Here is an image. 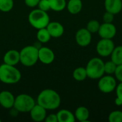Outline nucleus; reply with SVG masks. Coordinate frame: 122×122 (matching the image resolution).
Returning a JSON list of instances; mask_svg holds the SVG:
<instances>
[{
  "mask_svg": "<svg viewBox=\"0 0 122 122\" xmlns=\"http://www.w3.org/2000/svg\"><path fill=\"white\" fill-rule=\"evenodd\" d=\"M100 25H101V24L99 23V21H97L96 19H92V20H90L87 23L86 28L92 34H95V33L98 32L99 29L100 27Z\"/></svg>",
  "mask_w": 122,
  "mask_h": 122,
  "instance_id": "nucleus-24",
  "label": "nucleus"
},
{
  "mask_svg": "<svg viewBox=\"0 0 122 122\" xmlns=\"http://www.w3.org/2000/svg\"><path fill=\"white\" fill-rule=\"evenodd\" d=\"M28 19L31 26L36 29L46 28L50 22V19L46 11L39 9L32 10L29 14Z\"/></svg>",
  "mask_w": 122,
  "mask_h": 122,
  "instance_id": "nucleus-4",
  "label": "nucleus"
},
{
  "mask_svg": "<svg viewBox=\"0 0 122 122\" xmlns=\"http://www.w3.org/2000/svg\"><path fill=\"white\" fill-rule=\"evenodd\" d=\"M37 104L46 110H54L61 104V97L54 90L46 89L41 91L37 97Z\"/></svg>",
  "mask_w": 122,
  "mask_h": 122,
  "instance_id": "nucleus-1",
  "label": "nucleus"
},
{
  "mask_svg": "<svg viewBox=\"0 0 122 122\" xmlns=\"http://www.w3.org/2000/svg\"><path fill=\"white\" fill-rule=\"evenodd\" d=\"M35 104L36 103L33 97L26 94H21L15 97L13 108L18 112L29 113Z\"/></svg>",
  "mask_w": 122,
  "mask_h": 122,
  "instance_id": "nucleus-6",
  "label": "nucleus"
},
{
  "mask_svg": "<svg viewBox=\"0 0 122 122\" xmlns=\"http://www.w3.org/2000/svg\"><path fill=\"white\" fill-rule=\"evenodd\" d=\"M44 121L46 122H58L57 116L56 114H49V116L46 117Z\"/></svg>",
  "mask_w": 122,
  "mask_h": 122,
  "instance_id": "nucleus-32",
  "label": "nucleus"
},
{
  "mask_svg": "<svg viewBox=\"0 0 122 122\" xmlns=\"http://www.w3.org/2000/svg\"><path fill=\"white\" fill-rule=\"evenodd\" d=\"M117 79L112 75L106 74L99 79L98 89L100 92L104 94H109L114 92L117 87Z\"/></svg>",
  "mask_w": 122,
  "mask_h": 122,
  "instance_id": "nucleus-7",
  "label": "nucleus"
},
{
  "mask_svg": "<svg viewBox=\"0 0 122 122\" xmlns=\"http://www.w3.org/2000/svg\"><path fill=\"white\" fill-rule=\"evenodd\" d=\"M114 103H115V104H116L117 106H118V107H121V106H122V99H120L119 98H118V97H116V99H115V100H114Z\"/></svg>",
  "mask_w": 122,
  "mask_h": 122,
  "instance_id": "nucleus-34",
  "label": "nucleus"
},
{
  "mask_svg": "<svg viewBox=\"0 0 122 122\" xmlns=\"http://www.w3.org/2000/svg\"><path fill=\"white\" fill-rule=\"evenodd\" d=\"M75 39L76 44L79 46L82 47L87 46L92 42V33L89 31L86 28H81L76 31Z\"/></svg>",
  "mask_w": 122,
  "mask_h": 122,
  "instance_id": "nucleus-10",
  "label": "nucleus"
},
{
  "mask_svg": "<svg viewBox=\"0 0 122 122\" xmlns=\"http://www.w3.org/2000/svg\"><path fill=\"white\" fill-rule=\"evenodd\" d=\"M115 91H116L117 97L119 98L120 99L122 100V82H119L117 85V87L115 89Z\"/></svg>",
  "mask_w": 122,
  "mask_h": 122,
  "instance_id": "nucleus-31",
  "label": "nucleus"
},
{
  "mask_svg": "<svg viewBox=\"0 0 122 122\" xmlns=\"http://www.w3.org/2000/svg\"><path fill=\"white\" fill-rule=\"evenodd\" d=\"M40 0H24L26 6L29 7H35L38 5Z\"/></svg>",
  "mask_w": 122,
  "mask_h": 122,
  "instance_id": "nucleus-33",
  "label": "nucleus"
},
{
  "mask_svg": "<svg viewBox=\"0 0 122 122\" xmlns=\"http://www.w3.org/2000/svg\"><path fill=\"white\" fill-rule=\"evenodd\" d=\"M19 54L20 62L25 66H32L39 60V49L35 46H26L19 51Z\"/></svg>",
  "mask_w": 122,
  "mask_h": 122,
  "instance_id": "nucleus-5",
  "label": "nucleus"
},
{
  "mask_svg": "<svg viewBox=\"0 0 122 122\" xmlns=\"http://www.w3.org/2000/svg\"><path fill=\"white\" fill-rule=\"evenodd\" d=\"M89 115V111L85 107H79L74 112V117L76 120H78L81 122L88 121Z\"/></svg>",
  "mask_w": 122,
  "mask_h": 122,
  "instance_id": "nucleus-19",
  "label": "nucleus"
},
{
  "mask_svg": "<svg viewBox=\"0 0 122 122\" xmlns=\"http://www.w3.org/2000/svg\"><path fill=\"white\" fill-rule=\"evenodd\" d=\"M114 19V14H112L111 12L107 11L103 15V21L106 23H112Z\"/></svg>",
  "mask_w": 122,
  "mask_h": 122,
  "instance_id": "nucleus-30",
  "label": "nucleus"
},
{
  "mask_svg": "<svg viewBox=\"0 0 122 122\" xmlns=\"http://www.w3.org/2000/svg\"><path fill=\"white\" fill-rule=\"evenodd\" d=\"M4 62L9 65L16 66L20 62V54L19 51L11 49L8 51L4 56Z\"/></svg>",
  "mask_w": 122,
  "mask_h": 122,
  "instance_id": "nucleus-16",
  "label": "nucleus"
},
{
  "mask_svg": "<svg viewBox=\"0 0 122 122\" xmlns=\"http://www.w3.org/2000/svg\"><path fill=\"white\" fill-rule=\"evenodd\" d=\"M50 9L55 11H61L66 6V0H49Z\"/></svg>",
  "mask_w": 122,
  "mask_h": 122,
  "instance_id": "nucleus-21",
  "label": "nucleus"
},
{
  "mask_svg": "<svg viewBox=\"0 0 122 122\" xmlns=\"http://www.w3.org/2000/svg\"><path fill=\"white\" fill-rule=\"evenodd\" d=\"M111 60L117 65L122 64V45L114 47L111 54Z\"/></svg>",
  "mask_w": 122,
  "mask_h": 122,
  "instance_id": "nucleus-20",
  "label": "nucleus"
},
{
  "mask_svg": "<svg viewBox=\"0 0 122 122\" xmlns=\"http://www.w3.org/2000/svg\"><path fill=\"white\" fill-rule=\"evenodd\" d=\"M114 75L117 81L119 82H122V64L117 65Z\"/></svg>",
  "mask_w": 122,
  "mask_h": 122,
  "instance_id": "nucleus-29",
  "label": "nucleus"
},
{
  "mask_svg": "<svg viewBox=\"0 0 122 122\" xmlns=\"http://www.w3.org/2000/svg\"><path fill=\"white\" fill-rule=\"evenodd\" d=\"M117 29L116 26L113 23L104 22L101 24L98 31L99 36L102 39H112L117 34Z\"/></svg>",
  "mask_w": 122,
  "mask_h": 122,
  "instance_id": "nucleus-9",
  "label": "nucleus"
},
{
  "mask_svg": "<svg viewBox=\"0 0 122 122\" xmlns=\"http://www.w3.org/2000/svg\"></svg>",
  "mask_w": 122,
  "mask_h": 122,
  "instance_id": "nucleus-36",
  "label": "nucleus"
},
{
  "mask_svg": "<svg viewBox=\"0 0 122 122\" xmlns=\"http://www.w3.org/2000/svg\"><path fill=\"white\" fill-rule=\"evenodd\" d=\"M73 77L76 81H82L87 78V73L86 68L78 67L75 69L73 71Z\"/></svg>",
  "mask_w": 122,
  "mask_h": 122,
  "instance_id": "nucleus-23",
  "label": "nucleus"
},
{
  "mask_svg": "<svg viewBox=\"0 0 122 122\" xmlns=\"http://www.w3.org/2000/svg\"><path fill=\"white\" fill-rule=\"evenodd\" d=\"M117 65L112 60L104 62V73L109 75H113L115 72Z\"/></svg>",
  "mask_w": 122,
  "mask_h": 122,
  "instance_id": "nucleus-26",
  "label": "nucleus"
},
{
  "mask_svg": "<svg viewBox=\"0 0 122 122\" xmlns=\"http://www.w3.org/2000/svg\"><path fill=\"white\" fill-rule=\"evenodd\" d=\"M38 9L44 11H47L50 9V5H49V0H40L39 4H38Z\"/></svg>",
  "mask_w": 122,
  "mask_h": 122,
  "instance_id": "nucleus-28",
  "label": "nucleus"
},
{
  "mask_svg": "<svg viewBox=\"0 0 122 122\" xmlns=\"http://www.w3.org/2000/svg\"><path fill=\"white\" fill-rule=\"evenodd\" d=\"M104 7L107 11L116 15L122 10V0H104Z\"/></svg>",
  "mask_w": 122,
  "mask_h": 122,
  "instance_id": "nucleus-15",
  "label": "nucleus"
},
{
  "mask_svg": "<svg viewBox=\"0 0 122 122\" xmlns=\"http://www.w3.org/2000/svg\"><path fill=\"white\" fill-rule=\"evenodd\" d=\"M114 47L115 45L112 39L102 38L97 44L96 50L100 56L107 57L111 56Z\"/></svg>",
  "mask_w": 122,
  "mask_h": 122,
  "instance_id": "nucleus-8",
  "label": "nucleus"
},
{
  "mask_svg": "<svg viewBox=\"0 0 122 122\" xmlns=\"http://www.w3.org/2000/svg\"><path fill=\"white\" fill-rule=\"evenodd\" d=\"M1 119H0V122H1Z\"/></svg>",
  "mask_w": 122,
  "mask_h": 122,
  "instance_id": "nucleus-35",
  "label": "nucleus"
},
{
  "mask_svg": "<svg viewBox=\"0 0 122 122\" xmlns=\"http://www.w3.org/2000/svg\"><path fill=\"white\" fill-rule=\"evenodd\" d=\"M58 122H74L76 121L74 114L69 110L61 109L56 114Z\"/></svg>",
  "mask_w": 122,
  "mask_h": 122,
  "instance_id": "nucleus-17",
  "label": "nucleus"
},
{
  "mask_svg": "<svg viewBox=\"0 0 122 122\" xmlns=\"http://www.w3.org/2000/svg\"><path fill=\"white\" fill-rule=\"evenodd\" d=\"M55 59L54 51L49 47L43 46L39 49V60L44 64H51Z\"/></svg>",
  "mask_w": 122,
  "mask_h": 122,
  "instance_id": "nucleus-11",
  "label": "nucleus"
},
{
  "mask_svg": "<svg viewBox=\"0 0 122 122\" xmlns=\"http://www.w3.org/2000/svg\"><path fill=\"white\" fill-rule=\"evenodd\" d=\"M108 120L109 122H122V112L119 110L112 112L108 117Z\"/></svg>",
  "mask_w": 122,
  "mask_h": 122,
  "instance_id": "nucleus-27",
  "label": "nucleus"
},
{
  "mask_svg": "<svg viewBox=\"0 0 122 122\" xmlns=\"http://www.w3.org/2000/svg\"><path fill=\"white\" fill-rule=\"evenodd\" d=\"M15 97L9 91H2L0 92V105L5 109H11L14 107Z\"/></svg>",
  "mask_w": 122,
  "mask_h": 122,
  "instance_id": "nucleus-13",
  "label": "nucleus"
},
{
  "mask_svg": "<svg viewBox=\"0 0 122 122\" xmlns=\"http://www.w3.org/2000/svg\"><path fill=\"white\" fill-rule=\"evenodd\" d=\"M85 68L87 73V77L92 79H99L105 74L104 62L99 57L91 59Z\"/></svg>",
  "mask_w": 122,
  "mask_h": 122,
  "instance_id": "nucleus-3",
  "label": "nucleus"
},
{
  "mask_svg": "<svg viewBox=\"0 0 122 122\" xmlns=\"http://www.w3.org/2000/svg\"><path fill=\"white\" fill-rule=\"evenodd\" d=\"M31 119L34 122H40L45 120L46 117V109L36 104L29 112Z\"/></svg>",
  "mask_w": 122,
  "mask_h": 122,
  "instance_id": "nucleus-12",
  "label": "nucleus"
},
{
  "mask_svg": "<svg viewBox=\"0 0 122 122\" xmlns=\"http://www.w3.org/2000/svg\"><path fill=\"white\" fill-rule=\"evenodd\" d=\"M21 78L20 71L15 66L3 64L0 66V81L6 84L18 83Z\"/></svg>",
  "mask_w": 122,
  "mask_h": 122,
  "instance_id": "nucleus-2",
  "label": "nucleus"
},
{
  "mask_svg": "<svg viewBox=\"0 0 122 122\" xmlns=\"http://www.w3.org/2000/svg\"><path fill=\"white\" fill-rule=\"evenodd\" d=\"M36 37H37L38 41L41 43H47L51 38L46 28H42V29H38Z\"/></svg>",
  "mask_w": 122,
  "mask_h": 122,
  "instance_id": "nucleus-22",
  "label": "nucleus"
},
{
  "mask_svg": "<svg viewBox=\"0 0 122 122\" xmlns=\"http://www.w3.org/2000/svg\"><path fill=\"white\" fill-rule=\"evenodd\" d=\"M13 0H0V11L3 12H8L13 9Z\"/></svg>",
  "mask_w": 122,
  "mask_h": 122,
  "instance_id": "nucleus-25",
  "label": "nucleus"
},
{
  "mask_svg": "<svg viewBox=\"0 0 122 122\" xmlns=\"http://www.w3.org/2000/svg\"><path fill=\"white\" fill-rule=\"evenodd\" d=\"M83 7V3L81 0H69L66 4V8L68 11L71 14H79Z\"/></svg>",
  "mask_w": 122,
  "mask_h": 122,
  "instance_id": "nucleus-18",
  "label": "nucleus"
},
{
  "mask_svg": "<svg viewBox=\"0 0 122 122\" xmlns=\"http://www.w3.org/2000/svg\"><path fill=\"white\" fill-rule=\"evenodd\" d=\"M46 28L49 32L51 36L53 38L61 37L64 32V28L63 25L57 21L49 22Z\"/></svg>",
  "mask_w": 122,
  "mask_h": 122,
  "instance_id": "nucleus-14",
  "label": "nucleus"
}]
</instances>
